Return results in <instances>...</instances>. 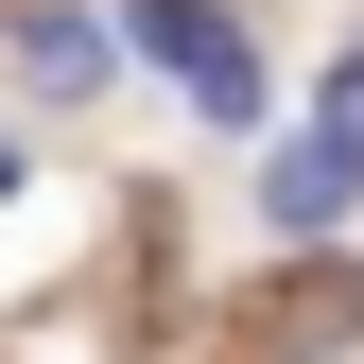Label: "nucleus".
Returning a JSON list of instances; mask_svg holds the SVG:
<instances>
[{"label":"nucleus","mask_w":364,"mask_h":364,"mask_svg":"<svg viewBox=\"0 0 364 364\" xmlns=\"http://www.w3.org/2000/svg\"><path fill=\"white\" fill-rule=\"evenodd\" d=\"M139 53H156L173 87H191L208 122H260V53L225 35V0H139Z\"/></svg>","instance_id":"nucleus-1"},{"label":"nucleus","mask_w":364,"mask_h":364,"mask_svg":"<svg viewBox=\"0 0 364 364\" xmlns=\"http://www.w3.org/2000/svg\"><path fill=\"white\" fill-rule=\"evenodd\" d=\"M347 173H364V156L330 139V122H312V139H278V173H260V208H278V225H330V208H347Z\"/></svg>","instance_id":"nucleus-2"},{"label":"nucleus","mask_w":364,"mask_h":364,"mask_svg":"<svg viewBox=\"0 0 364 364\" xmlns=\"http://www.w3.org/2000/svg\"><path fill=\"white\" fill-rule=\"evenodd\" d=\"M18 70L70 105V87H105V35H87V18H35V35H18Z\"/></svg>","instance_id":"nucleus-3"},{"label":"nucleus","mask_w":364,"mask_h":364,"mask_svg":"<svg viewBox=\"0 0 364 364\" xmlns=\"http://www.w3.org/2000/svg\"><path fill=\"white\" fill-rule=\"evenodd\" d=\"M278 330H295V347H330V330H364V278H295V295H278Z\"/></svg>","instance_id":"nucleus-4"},{"label":"nucleus","mask_w":364,"mask_h":364,"mask_svg":"<svg viewBox=\"0 0 364 364\" xmlns=\"http://www.w3.org/2000/svg\"><path fill=\"white\" fill-rule=\"evenodd\" d=\"M330 139H347V156H364V53H347V70H330Z\"/></svg>","instance_id":"nucleus-5"}]
</instances>
